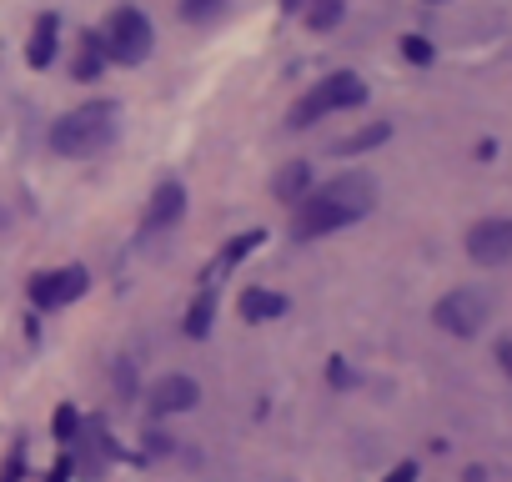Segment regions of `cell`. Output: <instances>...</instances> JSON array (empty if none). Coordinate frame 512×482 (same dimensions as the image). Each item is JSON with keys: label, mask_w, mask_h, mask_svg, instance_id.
Here are the masks:
<instances>
[{"label": "cell", "mask_w": 512, "mask_h": 482, "mask_svg": "<svg viewBox=\"0 0 512 482\" xmlns=\"http://www.w3.org/2000/svg\"><path fill=\"white\" fill-rule=\"evenodd\" d=\"M116 121H121V111H116V101H91V106H76L71 116H61L56 126H51V151L56 156H101L111 141H116Z\"/></svg>", "instance_id": "cell-2"}, {"label": "cell", "mask_w": 512, "mask_h": 482, "mask_svg": "<svg viewBox=\"0 0 512 482\" xmlns=\"http://www.w3.org/2000/svg\"><path fill=\"white\" fill-rule=\"evenodd\" d=\"M181 211H186V191H181V181H161L156 191H151V206H146V231H161V226H171V221H181Z\"/></svg>", "instance_id": "cell-9"}, {"label": "cell", "mask_w": 512, "mask_h": 482, "mask_svg": "<svg viewBox=\"0 0 512 482\" xmlns=\"http://www.w3.org/2000/svg\"><path fill=\"white\" fill-rule=\"evenodd\" d=\"M101 66H106V46H101V36H81V41H76V66H71V76H76V81H96Z\"/></svg>", "instance_id": "cell-13"}, {"label": "cell", "mask_w": 512, "mask_h": 482, "mask_svg": "<svg viewBox=\"0 0 512 482\" xmlns=\"http://www.w3.org/2000/svg\"><path fill=\"white\" fill-rule=\"evenodd\" d=\"M497 362H502V372L512 377V337H502V342H497Z\"/></svg>", "instance_id": "cell-21"}, {"label": "cell", "mask_w": 512, "mask_h": 482, "mask_svg": "<svg viewBox=\"0 0 512 482\" xmlns=\"http://www.w3.org/2000/svg\"><path fill=\"white\" fill-rule=\"evenodd\" d=\"M342 21V0H312L307 6V26L312 31H332Z\"/></svg>", "instance_id": "cell-15"}, {"label": "cell", "mask_w": 512, "mask_h": 482, "mask_svg": "<svg viewBox=\"0 0 512 482\" xmlns=\"http://www.w3.org/2000/svg\"><path fill=\"white\" fill-rule=\"evenodd\" d=\"M272 191H277V201H292V206H297V201L312 191V166H307V161H287V166L277 171Z\"/></svg>", "instance_id": "cell-11"}, {"label": "cell", "mask_w": 512, "mask_h": 482, "mask_svg": "<svg viewBox=\"0 0 512 482\" xmlns=\"http://www.w3.org/2000/svg\"><path fill=\"white\" fill-rule=\"evenodd\" d=\"M196 402H201V387L191 377H181V372L151 382V412H191Z\"/></svg>", "instance_id": "cell-8"}, {"label": "cell", "mask_w": 512, "mask_h": 482, "mask_svg": "<svg viewBox=\"0 0 512 482\" xmlns=\"http://www.w3.org/2000/svg\"><path fill=\"white\" fill-rule=\"evenodd\" d=\"M377 141H387V126H367V131L337 141V151H342V156H357V151H367V146H377Z\"/></svg>", "instance_id": "cell-16"}, {"label": "cell", "mask_w": 512, "mask_h": 482, "mask_svg": "<svg viewBox=\"0 0 512 482\" xmlns=\"http://www.w3.org/2000/svg\"><path fill=\"white\" fill-rule=\"evenodd\" d=\"M362 101H367V81L352 76V71H337V76L317 81V86L287 111V126H292V131H307L312 121H322V116H332V111H352V106H362Z\"/></svg>", "instance_id": "cell-3"}, {"label": "cell", "mask_w": 512, "mask_h": 482, "mask_svg": "<svg viewBox=\"0 0 512 482\" xmlns=\"http://www.w3.org/2000/svg\"><path fill=\"white\" fill-rule=\"evenodd\" d=\"M487 312H492V302H487L482 292L457 287V292H447V297L432 307V322H437L442 332H452V337H472V332H482Z\"/></svg>", "instance_id": "cell-5"}, {"label": "cell", "mask_w": 512, "mask_h": 482, "mask_svg": "<svg viewBox=\"0 0 512 482\" xmlns=\"http://www.w3.org/2000/svg\"><path fill=\"white\" fill-rule=\"evenodd\" d=\"M282 11L292 16V11H302V0H282Z\"/></svg>", "instance_id": "cell-22"}, {"label": "cell", "mask_w": 512, "mask_h": 482, "mask_svg": "<svg viewBox=\"0 0 512 482\" xmlns=\"http://www.w3.org/2000/svg\"><path fill=\"white\" fill-rule=\"evenodd\" d=\"M287 312V297L282 292H262V287H246L241 292V317L246 322H277Z\"/></svg>", "instance_id": "cell-10"}, {"label": "cell", "mask_w": 512, "mask_h": 482, "mask_svg": "<svg viewBox=\"0 0 512 482\" xmlns=\"http://www.w3.org/2000/svg\"><path fill=\"white\" fill-rule=\"evenodd\" d=\"M377 206V181L367 171H347L337 181H327L322 191H307L297 201V216H292V236L297 241H317L327 231H342L352 221H362L367 211Z\"/></svg>", "instance_id": "cell-1"}, {"label": "cell", "mask_w": 512, "mask_h": 482, "mask_svg": "<svg viewBox=\"0 0 512 482\" xmlns=\"http://www.w3.org/2000/svg\"><path fill=\"white\" fill-rule=\"evenodd\" d=\"M467 257L482 262V267H497L512 257V221L507 216H492V221H477L467 231Z\"/></svg>", "instance_id": "cell-6"}, {"label": "cell", "mask_w": 512, "mask_h": 482, "mask_svg": "<svg viewBox=\"0 0 512 482\" xmlns=\"http://www.w3.org/2000/svg\"><path fill=\"white\" fill-rule=\"evenodd\" d=\"M56 31H61V21L46 11L41 21H36V31H31V46H26V61L41 71V66H51V56H56Z\"/></svg>", "instance_id": "cell-12"}, {"label": "cell", "mask_w": 512, "mask_h": 482, "mask_svg": "<svg viewBox=\"0 0 512 482\" xmlns=\"http://www.w3.org/2000/svg\"><path fill=\"white\" fill-rule=\"evenodd\" d=\"M86 292V267H61V272H41V277H31V302L36 307H66V302H76Z\"/></svg>", "instance_id": "cell-7"}, {"label": "cell", "mask_w": 512, "mask_h": 482, "mask_svg": "<svg viewBox=\"0 0 512 482\" xmlns=\"http://www.w3.org/2000/svg\"><path fill=\"white\" fill-rule=\"evenodd\" d=\"M56 432H61V437H71V432H76V412H71V407H61V412H56Z\"/></svg>", "instance_id": "cell-20"}, {"label": "cell", "mask_w": 512, "mask_h": 482, "mask_svg": "<svg viewBox=\"0 0 512 482\" xmlns=\"http://www.w3.org/2000/svg\"><path fill=\"white\" fill-rule=\"evenodd\" d=\"M216 6H221V0H181V16H186V21H201V16H211Z\"/></svg>", "instance_id": "cell-18"}, {"label": "cell", "mask_w": 512, "mask_h": 482, "mask_svg": "<svg viewBox=\"0 0 512 482\" xmlns=\"http://www.w3.org/2000/svg\"><path fill=\"white\" fill-rule=\"evenodd\" d=\"M106 61H116V66H141L146 56H151V21L141 16V11H116L111 21H106Z\"/></svg>", "instance_id": "cell-4"}, {"label": "cell", "mask_w": 512, "mask_h": 482, "mask_svg": "<svg viewBox=\"0 0 512 482\" xmlns=\"http://www.w3.org/2000/svg\"><path fill=\"white\" fill-rule=\"evenodd\" d=\"M402 51H407V61H417V66H427V61H432V46H427L422 36H407V41H402Z\"/></svg>", "instance_id": "cell-17"}, {"label": "cell", "mask_w": 512, "mask_h": 482, "mask_svg": "<svg viewBox=\"0 0 512 482\" xmlns=\"http://www.w3.org/2000/svg\"><path fill=\"white\" fill-rule=\"evenodd\" d=\"M382 482H417V462H397Z\"/></svg>", "instance_id": "cell-19"}, {"label": "cell", "mask_w": 512, "mask_h": 482, "mask_svg": "<svg viewBox=\"0 0 512 482\" xmlns=\"http://www.w3.org/2000/svg\"><path fill=\"white\" fill-rule=\"evenodd\" d=\"M211 307H216V287H201V297L186 312V337H206L211 332Z\"/></svg>", "instance_id": "cell-14"}]
</instances>
